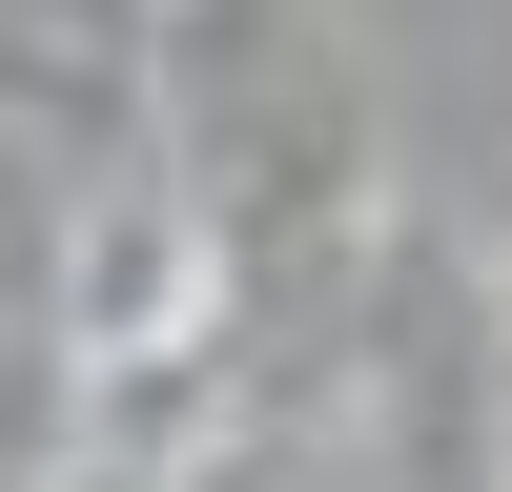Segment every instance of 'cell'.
<instances>
[{
	"label": "cell",
	"instance_id": "cell-1",
	"mask_svg": "<svg viewBox=\"0 0 512 492\" xmlns=\"http://www.w3.org/2000/svg\"><path fill=\"white\" fill-rule=\"evenodd\" d=\"M492 349H512V246H492Z\"/></svg>",
	"mask_w": 512,
	"mask_h": 492
}]
</instances>
